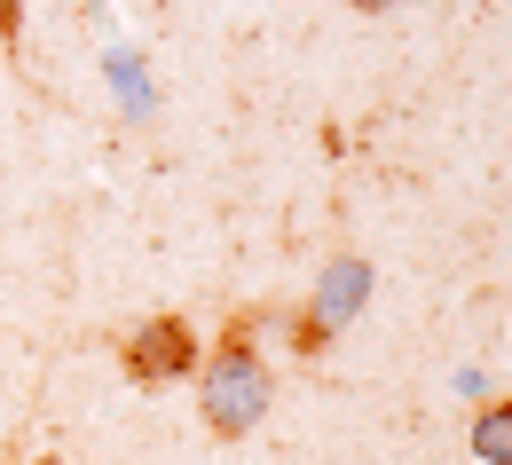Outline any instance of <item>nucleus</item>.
Wrapping results in <instances>:
<instances>
[{"mask_svg":"<svg viewBox=\"0 0 512 465\" xmlns=\"http://www.w3.org/2000/svg\"><path fill=\"white\" fill-rule=\"evenodd\" d=\"M268 395H276V379H268V363L253 355V324H229L221 355L197 363V418L213 434H253L260 418H268Z\"/></svg>","mask_w":512,"mask_h":465,"instance_id":"obj_1","label":"nucleus"},{"mask_svg":"<svg viewBox=\"0 0 512 465\" xmlns=\"http://www.w3.org/2000/svg\"><path fill=\"white\" fill-rule=\"evenodd\" d=\"M363 300H371V261H355V253H347V261H331L316 276V292H308V308L292 316V347H300V355H316L323 339H339L355 316H363Z\"/></svg>","mask_w":512,"mask_h":465,"instance_id":"obj_2","label":"nucleus"},{"mask_svg":"<svg viewBox=\"0 0 512 465\" xmlns=\"http://www.w3.org/2000/svg\"><path fill=\"white\" fill-rule=\"evenodd\" d=\"M119 363H127L134 387H174V379H190L205 355H197V332L182 324V316H150V324H134V332H127Z\"/></svg>","mask_w":512,"mask_h":465,"instance_id":"obj_3","label":"nucleus"},{"mask_svg":"<svg viewBox=\"0 0 512 465\" xmlns=\"http://www.w3.org/2000/svg\"><path fill=\"white\" fill-rule=\"evenodd\" d=\"M111 87H119V103H127V119H150V103H158V95H150V71H142V56H134V48H111Z\"/></svg>","mask_w":512,"mask_h":465,"instance_id":"obj_4","label":"nucleus"},{"mask_svg":"<svg viewBox=\"0 0 512 465\" xmlns=\"http://www.w3.org/2000/svg\"><path fill=\"white\" fill-rule=\"evenodd\" d=\"M473 458L481 465H512V402H489L473 418Z\"/></svg>","mask_w":512,"mask_h":465,"instance_id":"obj_5","label":"nucleus"},{"mask_svg":"<svg viewBox=\"0 0 512 465\" xmlns=\"http://www.w3.org/2000/svg\"><path fill=\"white\" fill-rule=\"evenodd\" d=\"M16 24H24V0H0V40H16Z\"/></svg>","mask_w":512,"mask_h":465,"instance_id":"obj_6","label":"nucleus"},{"mask_svg":"<svg viewBox=\"0 0 512 465\" xmlns=\"http://www.w3.org/2000/svg\"><path fill=\"white\" fill-rule=\"evenodd\" d=\"M347 8H363V16H386V8H402V0H347Z\"/></svg>","mask_w":512,"mask_h":465,"instance_id":"obj_7","label":"nucleus"},{"mask_svg":"<svg viewBox=\"0 0 512 465\" xmlns=\"http://www.w3.org/2000/svg\"><path fill=\"white\" fill-rule=\"evenodd\" d=\"M40 465H56V458H40Z\"/></svg>","mask_w":512,"mask_h":465,"instance_id":"obj_8","label":"nucleus"}]
</instances>
